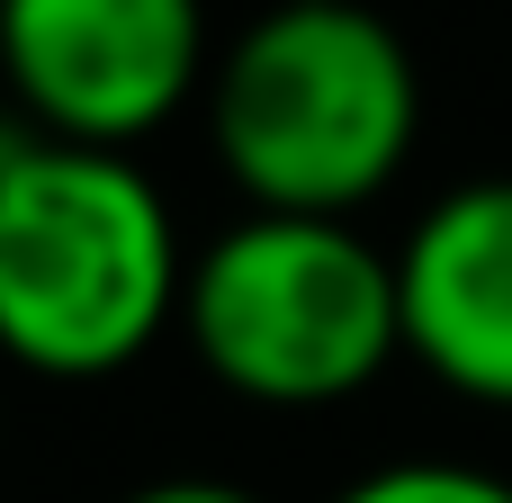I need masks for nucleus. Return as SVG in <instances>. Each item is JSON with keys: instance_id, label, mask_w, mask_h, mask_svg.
<instances>
[{"instance_id": "7ed1b4c3", "label": "nucleus", "mask_w": 512, "mask_h": 503, "mask_svg": "<svg viewBox=\"0 0 512 503\" xmlns=\"http://www.w3.org/2000/svg\"><path fill=\"white\" fill-rule=\"evenodd\" d=\"M180 333L225 396L261 414H324L405 360V288L342 216H243L189 261Z\"/></svg>"}, {"instance_id": "20e7f679", "label": "nucleus", "mask_w": 512, "mask_h": 503, "mask_svg": "<svg viewBox=\"0 0 512 503\" xmlns=\"http://www.w3.org/2000/svg\"><path fill=\"white\" fill-rule=\"evenodd\" d=\"M9 99L54 144H144L207 90V0H0Z\"/></svg>"}, {"instance_id": "423d86ee", "label": "nucleus", "mask_w": 512, "mask_h": 503, "mask_svg": "<svg viewBox=\"0 0 512 503\" xmlns=\"http://www.w3.org/2000/svg\"><path fill=\"white\" fill-rule=\"evenodd\" d=\"M333 503H512V477L468 468V459H387V468L351 477Z\"/></svg>"}, {"instance_id": "6e6552de", "label": "nucleus", "mask_w": 512, "mask_h": 503, "mask_svg": "<svg viewBox=\"0 0 512 503\" xmlns=\"http://www.w3.org/2000/svg\"><path fill=\"white\" fill-rule=\"evenodd\" d=\"M9 153H18V135H0V180H9Z\"/></svg>"}, {"instance_id": "0eeeda50", "label": "nucleus", "mask_w": 512, "mask_h": 503, "mask_svg": "<svg viewBox=\"0 0 512 503\" xmlns=\"http://www.w3.org/2000/svg\"><path fill=\"white\" fill-rule=\"evenodd\" d=\"M117 503H261L252 486H225V477H153V486H135V495Z\"/></svg>"}, {"instance_id": "39448f33", "label": "nucleus", "mask_w": 512, "mask_h": 503, "mask_svg": "<svg viewBox=\"0 0 512 503\" xmlns=\"http://www.w3.org/2000/svg\"><path fill=\"white\" fill-rule=\"evenodd\" d=\"M405 351L468 405L512 414V180H459L396 252Z\"/></svg>"}, {"instance_id": "f257e3e1", "label": "nucleus", "mask_w": 512, "mask_h": 503, "mask_svg": "<svg viewBox=\"0 0 512 503\" xmlns=\"http://www.w3.org/2000/svg\"><path fill=\"white\" fill-rule=\"evenodd\" d=\"M189 261L135 153L18 135L0 180V360L54 387L126 378L180 324Z\"/></svg>"}, {"instance_id": "f03ea898", "label": "nucleus", "mask_w": 512, "mask_h": 503, "mask_svg": "<svg viewBox=\"0 0 512 503\" xmlns=\"http://www.w3.org/2000/svg\"><path fill=\"white\" fill-rule=\"evenodd\" d=\"M207 135L252 216H360L423 135V72L360 0H279L207 72Z\"/></svg>"}]
</instances>
